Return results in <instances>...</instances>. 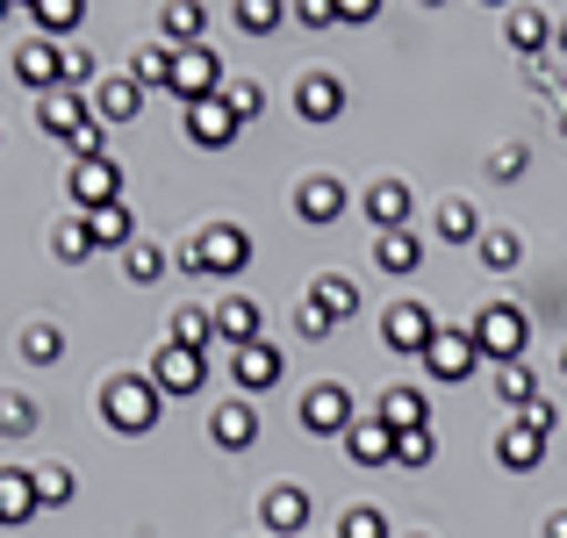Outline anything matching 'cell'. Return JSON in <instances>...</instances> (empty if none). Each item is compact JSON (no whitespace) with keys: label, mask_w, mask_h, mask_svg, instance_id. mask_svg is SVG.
Wrapping results in <instances>:
<instances>
[{"label":"cell","mask_w":567,"mask_h":538,"mask_svg":"<svg viewBox=\"0 0 567 538\" xmlns=\"http://www.w3.org/2000/svg\"><path fill=\"white\" fill-rule=\"evenodd\" d=\"M158 410H166V395H158L152 373H109V387H101V416H109V431L144 438V431L158 424Z\"/></svg>","instance_id":"1"},{"label":"cell","mask_w":567,"mask_h":538,"mask_svg":"<svg viewBox=\"0 0 567 538\" xmlns=\"http://www.w3.org/2000/svg\"><path fill=\"white\" fill-rule=\"evenodd\" d=\"M251 266V237L237 230V223H208V230H194L187 245H181V273L194 280H230V273H245Z\"/></svg>","instance_id":"2"},{"label":"cell","mask_w":567,"mask_h":538,"mask_svg":"<svg viewBox=\"0 0 567 538\" xmlns=\"http://www.w3.org/2000/svg\"><path fill=\"white\" fill-rule=\"evenodd\" d=\"M467 338H474V352H482L488 366H511V359H525V345H532V323H525V309L488 302L482 317L467 323Z\"/></svg>","instance_id":"3"},{"label":"cell","mask_w":567,"mask_h":538,"mask_svg":"<svg viewBox=\"0 0 567 538\" xmlns=\"http://www.w3.org/2000/svg\"><path fill=\"white\" fill-rule=\"evenodd\" d=\"M37 123L51 130V137L65 144V152H72V144H80L86 130L101 123V115H94V101H86L80 86H51V94H37Z\"/></svg>","instance_id":"4"},{"label":"cell","mask_w":567,"mask_h":538,"mask_svg":"<svg viewBox=\"0 0 567 538\" xmlns=\"http://www.w3.org/2000/svg\"><path fill=\"white\" fill-rule=\"evenodd\" d=\"M181 108H194V101H216L223 94V58L208 51V43H194V51H173V86H166Z\"/></svg>","instance_id":"5"},{"label":"cell","mask_w":567,"mask_h":538,"mask_svg":"<svg viewBox=\"0 0 567 538\" xmlns=\"http://www.w3.org/2000/svg\"><path fill=\"white\" fill-rule=\"evenodd\" d=\"M259 525H266V538H295V531H309V525H317V503H309V488L274 482V488L259 496Z\"/></svg>","instance_id":"6"},{"label":"cell","mask_w":567,"mask_h":538,"mask_svg":"<svg viewBox=\"0 0 567 538\" xmlns=\"http://www.w3.org/2000/svg\"><path fill=\"white\" fill-rule=\"evenodd\" d=\"M65 194H72V208H109V201H123V173H115V158H72V173H65Z\"/></svg>","instance_id":"7"},{"label":"cell","mask_w":567,"mask_h":538,"mask_svg":"<svg viewBox=\"0 0 567 538\" xmlns=\"http://www.w3.org/2000/svg\"><path fill=\"white\" fill-rule=\"evenodd\" d=\"M431 338H439V323H431V309H424V302H395V309H381V345H388V352L424 359Z\"/></svg>","instance_id":"8"},{"label":"cell","mask_w":567,"mask_h":538,"mask_svg":"<svg viewBox=\"0 0 567 538\" xmlns=\"http://www.w3.org/2000/svg\"><path fill=\"white\" fill-rule=\"evenodd\" d=\"M14 80H22L29 94H51V86H65V43H51V37L14 43Z\"/></svg>","instance_id":"9"},{"label":"cell","mask_w":567,"mask_h":538,"mask_svg":"<svg viewBox=\"0 0 567 538\" xmlns=\"http://www.w3.org/2000/svg\"><path fill=\"white\" fill-rule=\"evenodd\" d=\"M152 381H158V395H202V381H208V352L158 345V359H152Z\"/></svg>","instance_id":"10"},{"label":"cell","mask_w":567,"mask_h":538,"mask_svg":"<svg viewBox=\"0 0 567 538\" xmlns=\"http://www.w3.org/2000/svg\"><path fill=\"white\" fill-rule=\"evenodd\" d=\"M280 366H288V359H280L274 338H259V345H237V352H230V381H237V395H266V387L280 381Z\"/></svg>","instance_id":"11"},{"label":"cell","mask_w":567,"mask_h":538,"mask_svg":"<svg viewBox=\"0 0 567 538\" xmlns=\"http://www.w3.org/2000/svg\"><path fill=\"white\" fill-rule=\"evenodd\" d=\"M302 424L317 431V438H338V431H352V395H346V381H317L302 395Z\"/></svg>","instance_id":"12"},{"label":"cell","mask_w":567,"mask_h":538,"mask_svg":"<svg viewBox=\"0 0 567 538\" xmlns=\"http://www.w3.org/2000/svg\"><path fill=\"white\" fill-rule=\"evenodd\" d=\"M295 115H302V123H338V115H346V80H338V72H302Z\"/></svg>","instance_id":"13"},{"label":"cell","mask_w":567,"mask_h":538,"mask_svg":"<svg viewBox=\"0 0 567 538\" xmlns=\"http://www.w3.org/2000/svg\"><path fill=\"white\" fill-rule=\"evenodd\" d=\"M474 359H482V352H474V338L467 331H445V323H439V338L424 345L431 381H474Z\"/></svg>","instance_id":"14"},{"label":"cell","mask_w":567,"mask_h":538,"mask_svg":"<svg viewBox=\"0 0 567 538\" xmlns=\"http://www.w3.org/2000/svg\"><path fill=\"white\" fill-rule=\"evenodd\" d=\"M181 130H187V144H202V152H223V144L237 137V115L223 108V94H216V101H194V108H181Z\"/></svg>","instance_id":"15"},{"label":"cell","mask_w":567,"mask_h":538,"mask_svg":"<svg viewBox=\"0 0 567 538\" xmlns=\"http://www.w3.org/2000/svg\"><path fill=\"white\" fill-rule=\"evenodd\" d=\"M346 459H352V467H395V431H388L381 416H352Z\"/></svg>","instance_id":"16"},{"label":"cell","mask_w":567,"mask_h":538,"mask_svg":"<svg viewBox=\"0 0 567 538\" xmlns=\"http://www.w3.org/2000/svg\"><path fill=\"white\" fill-rule=\"evenodd\" d=\"M208 438H216V453H245L251 438H259V416H251L245 395L216 402V416H208Z\"/></svg>","instance_id":"17"},{"label":"cell","mask_w":567,"mask_h":538,"mask_svg":"<svg viewBox=\"0 0 567 538\" xmlns=\"http://www.w3.org/2000/svg\"><path fill=\"white\" fill-rule=\"evenodd\" d=\"M295 216L317 223V230H323V223H338V216H346V187H338L331 173H309L302 187H295Z\"/></svg>","instance_id":"18"},{"label":"cell","mask_w":567,"mask_h":538,"mask_svg":"<svg viewBox=\"0 0 567 538\" xmlns=\"http://www.w3.org/2000/svg\"><path fill=\"white\" fill-rule=\"evenodd\" d=\"M86 101H94L101 123H137V115H144V86L130 80V72H115V80H94V94H86Z\"/></svg>","instance_id":"19"},{"label":"cell","mask_w":567,"mask_h":538,"mask_svg":"<svg viewBox=\"0 0 567 538\" xmlns=\"http://www.w3.org/2000/svg\"><path fill=\"white\" fill-rule=\"evenodd\" d=\"M360 208H367V223H374L381 237L388 230H410V187H402V179H374Z\"/></svg>","instance_id":"20"},{"label":"cell","mask_w":567,"mask_h":538,"mask_svg":"<svg viewBox=\"0 0 567 538\" xmlns=\"http://www.w3.org/2000/svg\"><path fill=\"white\" fill-rule=\"evenodd\" d=\"M158 37H166L173 51H194V43L208 37V8H202V0H166V14H158Z\"/></svg>","instance_id":"21"},{"label":"cell","mask_w":567,"mask_h":538,"mask_svg":"<svg viewBox=\"0 0 567 538\" xmlns=\"http://www.w3.org/2000/svg\"><path fill=\"white\" fill-rule=\"evenodd\" d=\"M216 338H230V352H237V345H259V338H266V317H259V302H245V294L216 302Z\"/></svg>","instance_id":"22"},{"label":"cell","mask_w":567,"mask_h":538,"mask_svg":"<svg viewBox=\"0 0 567 538\" xmlns=\"http://www.w3.org/2000/svg\"><path fill=\"white\" fill-rule=\"evenodd\" d=\"M496 459H503V467H511V474H532V467H539V459H546V438H539V431H532V424H517V416H511V424L496 431Z\"/></svg>","instance_id":"23"},{"label":"cell","mask_w":567,"mask_h":538,"mask_svg":"<svg viewBox=\"0 0 567 538\" xmlns=\"http://www.w3.org/2000/svg\"><path fill=\"white\" fill-rule=\"evenodd\" d=\"M43 503H37V474L29 467H0V525H29Z\"/></svg>","instance_id":"24"},{"label":"cell","mask_w":567,"mask_h":538,"mask_svg":"<svg viewBox=\"0 0 567 538\" xmlns=\"http://www.w3.org/2000/svg\"><path fill=\"white\" fill-rule=\"evenodd\" d=\"M309 309H317V317L338 331V323L360 309V288H352V280H338V273H317V288H309Z\"/></svg>","instance_id":"25"},{"label":"cell","mask_w":567,"mask_h":538,"mask_svg":"<svg viewBox=\"0 0 567 538\" xmlns=\"http://www.w3.org/2000/svg\"><path fill=\"white\" fill-rule=\"evenodd\" d=\"M86 237H94V251L101 245H137V216H130L123 201H109V208H86Z\"/></svg>","instance_id":"26"},{"label":"cell","mask_w":567,"mask_h":538,"mask_svg":"<svg viewBox=\"0 0 567 538\" xmlns=\"http://www.w3.org/2000/svg\"><path fill=\"white\" fill-rule=\"evenodd\" d=\"M381 424L388 431H416V424H431V410H424V395H416V387L410 381H402V387H388V395H381Z\"/></svg>","instance_id":"27"},{"label":"cell","mask_w":567,"mask_h":538,"mask_svg":"<svg viewBox=\"0 0 567 538\" xmlns=\"http://www.w3.org/2000/svg\"><path fill=\"white\" fill-rule=\"evenodd\" d=\"M80 14H86V0H29V22H37V37H72L80 29Z\"/></svg>","instance_id":"28"},{"label":"cell","mask_w":567,"mask_h":538,"mask_svg":"<svg viewBox=\"0 0 567 538\" xmlns=\"http://www.w3.org/2000/svg\"><path fill=\"white\" fill-rule=\"evenodd\" d=\"M130 80L166 94V86H173V43H137V51H130Z\"/></svg>","instance_id":"29"},{"label":"cell","mask_w":567,"mask_h":538,"mask_svg":"<svg viewBox=\"0 0 567 538\" xmlns=\"http://www.w3.org/2000/svg\"><path fill=\"white\" fill-rule=\"evenodd\" d=\"M173 331H166V345H187V352H208V338H216V309H173Z\"/></svg>","instance_id":"30"},{"label":"cell","mask_w":567,"mask_h":538,"mask_svg":"<svg viewBox=\"0 0 567 538\" xmlns=\"http://www.w3.org/2000/svg\"><path fill=\"white\" fill-rule=\"evenodd\" d=\"M374 266H381V273H416V266H424V245H416V230H388L381 245H374Z\"/></svg>","instance_id":"31"},{"label":"cell","mask_w":567,"mask_h":538,"mask_svg":"<svg viewBox=\"0 0 567 538\" xmlns=\"http://www.w3.org/2000/svg\"><path fill=\"white\" fill-rule=\"evenodd\" d=\"M503 37H511V51H525V58H539L546 43H554V22H546L539 8H517L511 14V29H503Z\"/></svg>","instance_id":"32"},{"label":"cell","mask_w":567,"mask_h":538,"mask_svg":"<svg viewBox=\"0 0 567 538\" xmlns=\"http://www.w3.org/2000/svg\"><path fill=\"white\" fill-rule=\"evenodd\" d=\"M488 381H496V395L511 402V410H525V402H539V395H546V387L532 381V366H525V359H511V366H488Z\"/></svg>","instance_id":"33"},{"label":"cell","mask_w":567,"mask_h":538,"mask_svg":"<svg viewBox=\"0 0 567 538\" xmlns=\"http://www.w3.org/2000/svg\"><path fill=\"white\" fill-rule=\"evenodd\" d=\"M488 223L474 216V201H439V237L445 245H482Z\"/></svg>","instance_id":"34"},{"label":"cell","mask_w":567,"mask_h":538,"mask_svg":"<svg viewBox=\"0 0 567 538\" xmlns=\"http://www.w3.org/2000/svg\"><path fill=\"white\" fill-rule=\"evenodd\" d=\"M474 251H482V266H488V273H511V266L525 259L517 230H503V223H488V230H482V245H474Z\"/></svg>","instance_id":"35"},{"label":"cell","mask_w":567,"mask_h":538,"mask_svg":"<svg viewBox=\"0 0 567 538\" xmlns=\"http://www.w3.org/2000/svg\"><path fill=\"white\" fill-rule=\"evenodd\" d=\"M22 359L29 366H58L65 359V331L58 323H22Z\"/></svg>","instance_id":"36"},{"label":"cell","mask_w":567,"mask_h":538,"mask_svg":"<svg viewBox=\"0 0 567 538\" xmlns=\"http://www.w3.org/2000/svg\"><path fill=\"white\" fill-rule=\"evenodd\" d=\"M51 251H58L65 266L94 259V237H86V216H65V223H58V230H51Z\"/></svg>","instance_id":"37"},{"label":"cell","mask_w":567,"mask_h":538,"mask_svg":"<svg viewBox=\"0 0 567 538\" xmlns=\"http://www.w3.org/2000/svg\"><path fill=\"white\" fill-rule=\"evenodd\" d=\"M123 273L137 280V288H152V280H166V251H158V245H144V237H137V245L123 251Z\"/></svg>","instance_id":"38"},{"label":"cell","mask_w":567,"mask_h":538,"mask_svg":"<svg viewBox=\"0 0 567 538\" xmlns=\"http://www.w3.org/2000/svg\"><path fill=\"white\" fill-rule=\"evenodd\" d=\"M431 459H439V438H431V424L395 431V467H431Z\"/></svg>","instance_id":"39"},{"label":"cell","mask_w":567,"mask_h":538,"mask_svg":"<svg viewBox=\"0 0 567 538\" xmlns=\"http://www.w3.org/2000/svg\"><path fill=\"white\" fill-rule=\"evenodd\" d=\"M223 108H230L237 123H251V115H266V86L259 80H223Z\"/></svg>","instance_id":"40"},{"label":"cell","mask_w":567,"mask_h":538,"mask_svg":"<svg viewBox=\"0 0 567 538\" xmlns=\"http://www.w3.org/2000/svg\"><path fill=\"white\" fill-rule=\"evenodd\" d=\"M280 14H288V0H237V29H245V37L280 29Z\"/></svg>","instance_id":"41"},{"label":"cell","mask_w":567,"mask_h":538,"mask_svg":"<svg viewBox=\"0 0 567 538\" xmlns=\"http://www.w3.org/2000/svg\"><path fill=\"white\" fill-rule=\"evenodd\" d=\"M338 538H395V531H388V517L374 503H352V510L338 517Z\"/></svg>","instance_id":"42"},{"label":"cell","mask_w":567,"mask_h":538,"mask_svg":"<svg viewBox=\"0 0 567 538\" xmlns=\"http://www.w3.org/2000/svg\"><path fill=\"white\" fill-rule=\"evenodd\" d=\"M37 431V402L29 395H0V438H29Z\"/></svg>","instance_id":"43"},{"label":"cell","mask_w":567,"mask_h":538,"mask_svg":"<svg viewBox=\"0 0 567 538\" xmlns=\"http://www.w3.org/2000/svg\"><path fill=\"white\" fill-rule=\"evenodd\" d=\"M37 503L43 510H65L72 503V474L65 467H37Z\"/></svg>","instance_id":"44"},{"label":"cell","mask_w":567,"mask_h":538,"mask_svg":"<svg viewBox=\"0 0 567 538\" xmlns=\"http://www.w3.org/2000/svg\"><path fill=\"white\" fill-rule=\"evenodd\" d=\"M65 86H80V94H94V51H80V43H65Z\"/></svg>","instance_id":"45"},{"label":"cell","mask_w":567,"mask_h":538,"mask_svg":"<svg viewBox=\"0 0 567 538\" xmlns=\"http://www.w3.org/2000/svg\"><path fill=\"white\" fill-rule=\"evenodd\" d=\"M517 424H532L539 438H554V424H560V410H554V395H539V402H525L517 410Z\"/></svg>","instance_id":"46"},{"label":"cell","mask_w":567,"mask_h":538,"mask_svg":"<svg viewBox=\"0 0 567 538\" xmlns=\"http://www.w3.org/2000/svg\"><path fill=\"white\" fill-rule=\"evenodd\" d=\"M295 22L302 29H338V0H295Z\"/></svg>","instance_id":"47"},{"label":"cell","mask_w":567,"mask_h":538,"mask_svg":"<svg viewBox=\"0 0 567 538\" xmlns=\"http://www.w3.org/2000/svg\"><path fill=\"white\" fill-rule=\"evenodd\" d=\"M488 173H496V179H517V173H525V144H503V152H496V166H488Z\"/></svg>","instance_id":"48"},{"label":"cell","mask_w":567,"mask_h":538,"mask_svg":"<svg viewBox=\"0 0 567 538\" xmlns=\"http://www.w3.org/2000/svg\"><path fill=\"white\" fill-rule=\"evenodd\" d=\"M381 0H338V22H374Z\"/></svg>","instance_id":"49"},{"label":"cell","mask_w":567,"mask_h":538,"mask_svg":"<svg viewBox=\"0 0 567 538\" xmlns=\"http://www.w3.org/2000/svg\"><path fill=\"white\" fill-rule=\"evenodd\" d=\"M546 538H567V510H546Z\"/></svg>","instance_id":"50"},{"label":"cell","mask_w":567,"mask_h":538,"mask_svg":"<svg viewBox=\"0 0 567 538\" xmlns=\"http://www.w3.org/2000/svg\"><path fill=\"white\" fill-rule=\"evenodd\" d=\"M554 43H560V51H567V22H554Z\"/></svg>","instance_id":"51"},{"label":"cell","mask_w":567,"mask_h":538,"mask_svg":"<svg viewBox=\"0 0 567 538\" xmlns=\"http://www.w3.org/2000/svg\"><path fill=\"white\" fill-rule=\"evenodd\" d=\"M8 14H14V0H0V22H8Z\"/></svg>","instance_id":"52"},{"label":"cell","mask_w":567,"mask_h":538,"mask_svg":"<svg viewBox=\"0 0 567 538\" xmlns=\"http://www.w3.org/2000/svg\"><path fill=\"white\" fill-rule=\"evenodd\" d=\"M482 8H511V0H482Z\"/></svg>","instance_id":"53"},{"label":"cell","mask_w":567,"mask_h":538,"mask_svg":"<svg viewBox=\"0 0 567 538\" xmlns=\"http://www.w3.org/2000/svg\"><path fill=\"white\" fill-rule=\"evenodd\" d=\"M424 8H445V0H424Z\"/></svg>","instance_id":"54"},{"label":"cell","mask_w":567,"mask_h":538,"mask_svg":"<svg viewBox=\"0 0 567 538\" xmlns=\"http://www.w3.org/2000/svg\"><path fill=\"white\" fill-rule=\"evenodd\" d=\"M410 538H431V531H410Z\"/></svg>","instance_id":"55"},{"label":"cell","mask_w":567,"mask_h":538,"mask_svg":"<svg viewBox=\"0 0 567 538\" xmlns=\"http://www.w3.org/2000/svg\"><path fill=\"white\" fill-rule=\"evenodd\" d=\"M560 366H567V352H560Z\"/></svg>","instance_id":"56"},{"label":"cell","mask_w":567,"mask_h":538,"mask_svg":"<svg viewBox=\"0 0 567 538\" xmlns=\"http://www.w3.org/2000/svg\"><path fill=\"white\" fill-rule=\"evenodd\" d=\"M331 538H338V531H331Z\"/></svg>","instance_id":"57"},{"label":"cell","mask_w":567,"mask_h":538,"mask_svg":"<svg viewBox=\"0 0 567 538\" xmlns=\"http://www.w3.org/2000/svg\"><path fill=\"white\" fill-rule=\"evenodd\" d=\"M259 538H266V531H259Z\"/></svg>","instance_id":"58"}]
</instances>
